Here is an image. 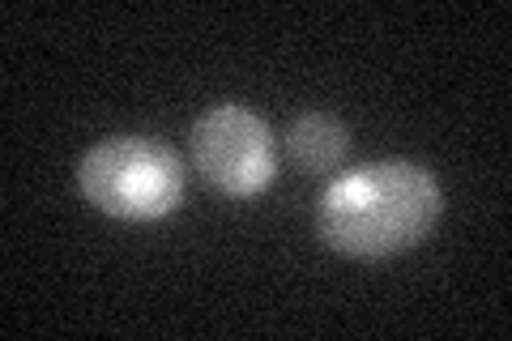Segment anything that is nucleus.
Masks as SVG:
<instances>
[{
  "label": "nucleus",
  "mask_w": 512,
  "mask_h": 341,
  "mask_svg": "<svg viewBox=\"0 0 512 341\" xmlns=\"http://www.w3.org/2000/svg\"><path fill=\"white\" fill-rule=\"evenodd\" d=\"M291 154L303 171L312 175H329L338 171L346 162V150H350V133L338 116H329V111H303V116L291 124Z\"/></svg>",
  "instance_id": "obj_4"
},
{
  "label": "nucleus",
  "mask_w": 512,
  "mask_h": 341,
  "mask_svg": "<svg viewBox=\"0 0 512 341\" xmlns=\"http://www.w3.org/2000/svg\"><path fill=\"white\" fill-rule=\"evenodd\" d=\"M192 167L227 201H252L278 175V141L256 111L218 103L192 124Z\"/></svg>",
  "instance_id": "obj_3"
},
{
  "label": "nucleus",
  "mask_w": 512,
  "mask_h": 341,
  "mask_svg": "<svg viewBox=\"0 0 512 341\" xmlns=\"http://www.w3.org/2000/svg\"><path fill=\"white\" fill-rule=\"evenodd\" d=\"M188 171L167 141L124 133L90 145L77 162V188L107 218L158 222L180 209Z\"/></svg>",
  "instance_id": "obj_2"
},
{
  "label": "nucleus",
  "mask_w": 512,
  "mask_h": 341,
  "mask_svg": "<svg viewBox=\"0 0 512 341\" xmlns=\"http://www.w3.org/2000/svg\"><path fill=\"white\" fill-rule=\"evenodd\" d=\"M444 192L419 162L384 158L338 175L316 201V235L355 261L402 256L440 222Z\"/></svg>",
  "instance_id": "obj_1"
}]
</instances>
